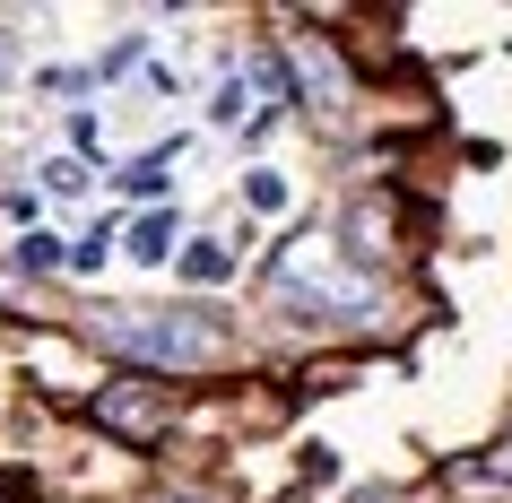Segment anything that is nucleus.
I'll return each instance as SVG.
<instances>
[{"instance_id": "1", "label": "nucleus", "mask_w": 512, "mask_h": 503, "mask_svg": "<svg viewBox=\"0 0 512 503\" xmlns=\"http://www.w3.org/2000/svg\"><path fill=\"white\" fill-rule=\"evenodd\" d=\"M96 339L139 373H209L226 356V321L209 304H122L96 321Z\"/></svg>"}, {"instance_id": "2", "label": "nucleus", "mask_w": 512, "mask_h": 503, "mask_svg": "<svg viewBox=\"0 0 512 503\" xmlns=\"http://www.w3.org/2000/svg\"><path fill=\"white\" fill-rule=\"evenodd\" d=\"M87 425H105L113 443H131V451H157L174 434V391L157 373H113V382L87 391Z\"/></svg>"}, {"instance_id": "3", "label": "nucleus", "mask_w": 512, "mask_h": 503, "mask_svg": "<svg viewBox=\"0 0 512 503\" xmlns=\"http://www.w3.org/2000/svg\"><path fill=\"white\" fill-rule=\"evenodd\" d=\"M287 61H296L304 113H313V122H348L356 79H348V61H339V44H330V35H296V44H287Z\"/></svg>"}, {"instance_id": "4", "label": "nucleus", "mask_w": 512, "mask_h": 503, "mask_svg": "<svg viewBox=\"0 0 512 503\" xmlns=\"http://www.w3.org/2000/svg\"><path fill=\"white\" fill-rule=\"evenodd\" d=\"M9 261L27 269V278H53V269H70V252H61V235H44V226H35V235H18V252H9Z\"/></svg>"}, {"instance_id": "5", "label": "nucleus", "mask_w": 512, "mask_h": 503, "mask_svg": "<svg viewBox=\"0 0 512 503\" xmlns=\"http://www.w3.org/2000/svg\"><path fill=\"white\" fill-rule=\"evenodd\" d=\"M226 269H235V252H226V243H191V252H183V278H191V287H217Z\"/></svg>"}, {"instance_id": "6", "label": "nucleus", "mask_w": 512, "mask_h": 503, "mask_svg": "<svg viewBox=\"0 0 512 503\" xmlns=\"http://www.w3.org/2000/svg\"><path fill=\"white\" fill-rule=\"evenodd\" d=\"M243 200H252L261 217H278V209H287V174H270V165H252V174H243Z\"/></svg>"}, {"instance_id": "7", "label": "nucleus", "mask_w": 512, "mask_h": 503, "mask_svg": "<svg viewBox=\"0 0 512 503\" xmlns=\"http://www.w3.org/2000/svg\"><path fill=\"white\" fill-rule=\"evenodd\" d=\"M174 252V217H139L131 226V261H165Z\"/></svg>"}, {"instance_id": "8", "label": "nucleus", "mask_w": 512, "mask_h": 503, "mask_svg": "<svg viewBox=\"0 0 512 503\" xmlns=\"http://www.w3.org/2000/svg\"><path fill=\"white\" fill-rule=\"evenodd\" d=\"M165 165H174V148H148V157H139L131 174H122V183H131L139 200H157V191H165Z\"/></svg>"}, {"instance_id": "9", "label": "nucleus", "mask_w": 512, "mask_h": 503, "mask_svg": "<svg viewBox=\"0 0 512 503\" xmlns=\"http://www.w3.org/2000/svg\"><path fill=\"white\" fill-rule=\"evenodd\" d=\"M139 61H148V35H122V44H105L96 79H122V70H139Z\"/></svg>"}, {"instance_id": "10", "label": "nucleus", "mask_w": 512, "mask_h": 503, "mask_svg": "<svg viewBox=\"0 0 512 503\" xmlns=\"http://www.w3.org/2000/svg\"><path fill=\"white\" fill-rule=\"evenodd\" d=\"M44 183L70 200V191H87V165H79V157H53V165H44Z\"/></svg>"}, {"instance_id": "11", "label": "nucleus", "mask_w": 512, "mask_h": 503, "mask_svg": "<svg viewBox=\"0 0 512 503\" xmlns=\"http://www.w3.org/2000/svg\"><path fill=\"white\" fill-rule=\"evenodd\" d=\"M105 252H113V226H96V235L70 252V269H105Z\"/></svg>"}, {"instance_id": "12", "label": "nucleus", "mask_w": 512, "mask_h": 503, "mask_svg": "<svg viewBox=\"0 0 512 503\" xmlns=\"http://www.w3.org/2000/svg\"><path fill=\"white\" fill-rule=\"evenodd\" d=\"M478 477H495V486H512V425H504V443H495V451L478 460Z\"/></svg>"}, {"instance_id": "13", "label": "nucleus", "mask_w": 512, "mask_h": 503, "mask_svg": "<svg viewBox=\"0 0 512 503\" xmlns=\"http://www.w3.org/2000/svg\"><path fill=\"white\" fill-rule=\"evenodd\" d=\"M157 503H217L209 486H174V495H157Z\"/></svg>"}, {"instance_id": "14", "label": "nucleus", "mask_w": 512, "mask_h": 503, "mask_svg": "<svg viewBox=\"0 0 512 503\" xmlns=\"http://www.w3.org/2000/svg\"><path fill=\"white\" fill-rule=\"evenodd\" d=\"M9 61H18V35L0 27V79H9Z\"/></svg>"}, {"instance_id": "15", "label": "nucleus", "mask_w": 512, "mask_h": 503, "mask_svg": "<svg viewBox=\"0 0 512 503\" xmlns=\"http://www.w3.org/2000/svg\"><path fill=\"white\" fill-rule=\"evenodd\" d=\"M0 503H35V495H27V486H0Z\"/></svg>"}]
</instances>
